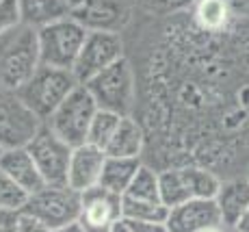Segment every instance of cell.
I'll list each match as a JSON object with an SVG mask.
<instances>
[{
  "instance_id": "obj_27",
  "label": "cell",
  "mask_w": 249,
  "mask_h": 232,
  "mask_svg": "<svg viewBox=\"0 0 249 232\" xmlns=\"http://www.w3.org/2000/svg\"><path fill=\"white\" fill-rule=\"evenodd\" d=\"M18 232H54L48 224H44L41 219L33 215H26V213H20V226H18Z\"/></svg>"
},
{
  "instance_id": "obj_32",
  "label": "cell",
  "mask_w": 249,
  "mask_h": 232,
  "mask_svg": "<svg viewBox=\"0 0 249 232\" xmlns=\"http://www.w3.org/2000/svg\"><path fill=\"white\" fill-rule=\"evenodd\" d=\"M234 230L236 232H249V209L241 215V219L236 221V226H234Z\"/></svg>"
},
{
  "instance_id": "obj_34",
  "label": "cell",
  "mask_w": 249,
  "mask_h": 232,
  "mask_svg": "<svg viewBox=\"0 0 249 232\" xmlns=\"http://www.w3.org/2000/svg\"><path fill=\"white\" fill-rule=\"evenodd\" d=\"M85 2H89V0H70L71 9H74V7H78V4H85Z\"/></svg>"
},
{
  "instance_id": "obj_9",
  "label": "cell",
  "mask_w": 249,
  "mask_h": 232,
  "mask_svg": "<svg viewBox=\"0 0 249 232\" xmlns=\"http://www.w3.org/2000/svg\"><path fill=\"white\" fill-rule=\"evenodd\" d=\"M48 224L52 230L80 217V193L71 187H44L28 197L24 211Z\"/></svg>"
},
{
  "instance_id": "obj_4",
  "label": "cell",
  "mask_w": 249,
  "mask_h": 232,
  "mask_svg": "<svg viewBox=\"0 0 249 232\" xmlns=\"http://www.w3.org/2000/svg\"><path fill=\"white\" fill-rule=\"evenodd\" d=\"M85 87L91 91L98 109L102 111L126 117L135 106V72L126 57L95 74L85 83Z\"/></svg>"
},
{
  "instance_id": "obj_16",
  "label": "cell",
  "mask_w": 249,
  "mask_h": 232,
  "mask_svg": "<svg viewBox=\"0 0 249 232\" xmlns=\"http://www.w3.org/2000/svg\"><path fill=\"white\" fill-rule=\"evenodd\" d=\"M189 16L195 22V26L213 35H223L238 22V18L223 0H197Z\"/></svg>"
},
{
  "instance_id": "obj_1",
  "label": "cell",
  "mask_w": 249,
  "mask_h": 232,
  "mask_svg": "<svg viewBox=\"0 0 249 232\" xmlns=\"http://www.w3.org/2000/svg\"><path fill=\"white\" fill-rule=\"evenodd\" d=\"M41 65L39 28L31 24L0 35V89L18 94Z\"/></svg>"
},
{
  "instance_id": "obj_3",
  "label": "cell",
  "mask_w": 249,
  "mask_h": 232,
  "mask_svg": "<svg viewBox=\"0 0 249 232\" xmlns=\"http://www.w3.org/2000/svg\"><path fill=\"white\" fill-rule=\"evenodd\" d=\"M221 180L214 172L199 165L167 167L160 172V200L174 209L189 200H213L217 197Z\"/></svg>"
},
{
  "instance_id": "obj_13",
  "label": "cell",
  "mask_w": 249,
  "mask_h": 232,
  "mask_svg": "<svg viewBox=\"0 0 249 232\" xmlns=\"http://www.w3.org/2000/svg\"><path fill=\"white\" fill-rule=\"evenodd\" d=\"M214 226H223L217 200H189L169 209L167 228L169 232H202Z\"/></svg>"
},
{
  "instance_id": "obj_28",
  "label": "cell",
  "mask_w": 249,
  "mask_h": 232,
  "mask_svg": "<svg viewBox=\"0 0 249 232\" xmlns=\"http://www.w3.org/2000/svg\"><path fill=\"white\" fill-rule=\"evenodd\" d=\"M20 226V213L0 209V232H18Z\"/></svg>"
},
{
  "instance_id": "obj_7",
  "label": "cell",
  "mask_w": 249,
  "mask_h": 232,
  "mask_svg": "<svg viewBox=\"0 0 249 232\" xmlns=\"http://www.w3.org/2000/svg\"><path fill=\"white\" fill-rule=\"evenodd\" d=\"M41 128L44 119L37 117L20 96L0 89V146L4 150L28 148Z\"/></svg>"
},
{
  "instance_id": "obj_19",
  "label": "cell",
  "mask_w": 249,
  "mask_h": 232,
  "mask_svg": "<svg viewBox=\"0 0 249 232\" xmlns=\"http://www.w3.org/2000/svg\"><path fill=\"white\" fill-rule=\"evenodd\" d=\"M20 7L24 24H31L35 28L65 20L71 13L70 0H20Z\"/></svg>"
},
{
  "instance_id": "obj_21",
  "label": "cell",
  "mask_w": 249,
  "mask_h": 232,
  "mask_svg": "<svg viewBox=\"0 0 249 232\" xmlns=\"http://www.w3.org/2000/svg\"><path fill=\"white\" fill-rule=\"evenodd\" d=\"M124 197L130 200H145V202H162L160 200V172L141 165L137 176L132 178L130 187L126 189Z\"/></svg>"
},
{
  "instance_id": "obj_29",
  "label": "cell",
  "mask_w": 249,
  "mask_h": 232,
  "mask_svg": "<svg viewBox=\"0 0 249 232\" xmlns=\"http://www.w3.org/2000/svg\"><path fill=\"white\" fill-rule=\"evenodd\" d=\"M128 224L132 226L135 232H169L167 224H162V221H132V219H128Z\"/></svg>"
},
{
  "instance_id": "obj_12",
  "label": "cell",
  "mask_w": 249,
  "mask_h": 232,
  "mask_svg": "<svg viewBox=\"0 0 249 232\" xmlns=\"http://www.w3.org/2000/svg\"><path fill=\"white\" fill-rule=\"evenodd\" d=\"M132 0H89L71 9L70 18L87 31L122 33L132 20Z\"/></svg>"
},
{
  "instance_id": "obj_6",
  "label": "cell",
  "mask_w": 249,
  "mask_h": 232,
  "mask_svg": "<svg viewBox=\"0 0 249 232\" xmlns=\"http://www.w3.org/2000/svg\"><path fill=\"white\" fill-rule=\"evenodd\" d=\"M87 28L78 24L74 18L52 22L39 28V52L41 65L74 70L83 43L87 39Z\"/></svg>"
},
{
  "instance_id": "obj_25",
  "label": "cell",
  "mask_w": 249,
  "mask_h": 232,
  "mask_svg": "<svg viewBox=\"0 0 249 232\" xmlns=\"http://www.w3.org/2000/svg\"><path fill=\"white\" fill-rule=\"evenodd\" d=\"M28 197H31V193L24 189V187L18 185L7 172L0 169V209L22 213Z\"/></svg>"
},
{
  "instance_id": "obj_20",
  "label": "cell",
  "mask_w": 249,
  "mask_h": 232,
  "mask_svg": "<svg viewBox=\"0 0 249 232\" xmlns=\"http://www.w3.org/2000/svg\"><path fill=\"white\" fill-rule=\"evenodd\" d=\"M141 161L139 158H115L107 156L102 167V176H100V185L107 187L108 191L124 195L126 189L130 187L132 178L137 176Z\"/></svg>"
},
{
  "instance_id": "obj_23",
  "label": "cell",
  "mask_w": 249,
  "mask_h": 232,
  "mask_svg": "<svg viewBox=\"0 0 249 232\" xmlns=\"http://www.w3.org/2000/svg\"><path fill=\"white\" fill-rule=\"evenodd\" d=\"M119 122H122V115L100 109L98 113H95L93 122H91L87 143H91V146H95L100 150H104L108 146V141L113 139V135H115V130H117Z\"/></svg>"
},
{
  "instance_id": "obj_33",
  "label": "cell",
  "mask_w": 249,
  "mask_h": 232,
  "mask_svg": "<svg viewBox=\"0 0 249 232\" xmlns=\"http://www.w3.org/2000/svg\"><path fill=\"white\" fill-rule=\"evenodd\" d=\"M111 232H135V230H132V226L128 224V219H119L117 224L113 226Z\"/></svg>"
},
{
  "instance_id": "obj_24",
  "label": "cell",
  "mask_w": 249,
  "mask_h": 232,
  "mask_svg": "<svg viewBox=\"0 0 249 232\" xmlns=\"http://www.w3.org/2000/svg\"><path fill=\"white\" fill-rule=\"evenodd\" d=\"M139 11L152 18H174L189 13L197 0H132Z\"/></svg>"
},
{
  "instance_id": "obj_15",
  "label": "cell",
  "mask_w": 249,
  "mask_h": 232,
  "mask_svg": "<svg viewBox=\"0 0 249 232\" xmlns=\"http://www.w3.org/2000/svg\"><path fill=\"white\" fill-rule=\"evenodd\" d=\"M0 169L7 172L20 187H24L28 193H37L44 189L46 182L41 178L39 169L35 165V158L28 152V148H16V150H4L2 158H0Z\"/></svg>"
},
{
  "instance_id": "obj_2",
  "label": "cell",
  "mask_w": 249,
  "mask_h": 232,
  "mask_svg": "<svg viewBox=\"0 0 249 232\" xmlns=\"http://www.w3.org/2000/svg\"><path fill=\"white\" fill-rule=\"evenodd\" d=\"M78 85V78L71 70L39 65V70L33 74V78L18 91V96L26 102V106L37 117L48 122L50 115L63 104V100Z\"/></svg>"
},
{
  "instance_id": "obj_30",
  "label": "cell",
  "mask_w": 249,
  "mask_h": 232,
  "mask_svg": "<svg viewBox=\"0 0 249 232\" xmlns=\"http://www.w3.org/2000/svg\"><path fill=\"white\" fill-rule=\"evenodd\" d=\"M238 20H249V0H223Z\"/></svg>"
},
{
  "instance_id": "obj_5",
  "label": "cell",
  "mask_w": 249,
  "mask_h": 232,
  "mask_svg": "<svg viewBox=\"0 0 249 232\" xmlns=\"http://www.w3.org/2000/svg\"><path fill=\"white\" fill-rule=\"evenodd\" d=\"M93 96L85 85H78L74 91L63 100V104L50 115L48 126L54 135H59L71 148L85 146L89 139V128L98 113Z\"/></svg>"
},
{
  "instance_id": "obj_18",
  "label": "cell",
  "mask_w": 249,
  "mask_h": 232,
  "mask_svg": "<svg viewBox=\"0 0 249 232\" xmlns=\"http://www.w3.org/2000/svg\"><path fill=\"white\" fill-rule=\"evenodd\" d=\"M143 143H145V135H143L141 124L132 119L130 115H126V117H122L104 152H107V156L115 158H139L143 152Z\"/></svg>"
},
{
  "instance_id": "obj_14",
  "label": "cell",
  "mask_w": 249,
  "mask_h": 232,
  "mask_svg": "<svg viewBox=\"0 0 249 232\" xmlns=\"http://www.w3.org/2000/svg\"><path fill=\"white\" fill-rule=\"evenodd\" d=\"M107 161V152L91 143L74 148L70 161V178L68 185L78 193L91 189V187L100 185V176H102V167Z\"/></svg>"
},
{
  "instance_id": "obj_10",
  "label": "cell",
  "mask_w": 249,
  "mask_h": 232,
  "mask_svg": "<svg viewBox=\"0 0 249 232\" xmlns=\"http://www.w3.org/2000/svg\"><path fill=\"white\" fill-rule=\"evenodd\" d=\"M119 59H124V39L119 33L89 31L71 72L76 74L78 83L85 85L108 65L117 63Z\"/></svg>"
},
{
  "instance_id": "obj_35",
  "label": "cell",
  "mask_w": 249,
  "mask_h": 232,
  "mask_svg": "<svg viewBox=\"0 0 249 232\" xmlns=\"http://www.w3.org/2000/svg\"><path fill=\"white\" fill-rule=\"evenodd\" d=\"M202 232H223L221 226H214V228H208V230H202Z\"/></svg>"
},
{
  "instance_id": "obj_8",
  "label": "cell",
  "mask_w": 249,
  "mask_h": 232,
  "mask_svg": "<svg viewBox=\"0 0 249 232\" xmlns=\"http://www.w3.org/2000/svg\"><path fill=\"white\" fill-rule=\"evenodd\" d=\"M28 152L33 154L35 165L48 187H68L70 161L74 148L65 143L59 135L52 133L48 124L28 143Z\"/></svg>"
},
{
  "instance_id": "obj_36",
  "label": "cell",
  "mask_w": 249,
  "mask_h": 232,
  "mask_svg": "<svg viewBox=\"0 0 249 232\" xmlns=\"http://www.w3.org/2000/svg\"><path fill=\"white\" fill-rule=\"evenodd\" d=\"M2 154H4V148H2V146H0V158H2Z\"/></svg>"
},
{
  "instance_id": "obj_17",
  "label": "cell",
  "mask_w": 249,
  "mask_h": 232,
  "mask_svg": "<svg viewBox=\"0 0 249 232\" xmlns=\"http://www.w3.org/2000/svg\"><path fill=\"white\" fill-rule=\"evenodd\" d=\"M217 204L221 211V219L226 226H236L241 215L249 209V178H232L228 182H221L217 193Z\"/></svg>"
},
{
  "instance_id": "obj_11",
  "label": "cell",
  "mask_w": 249,
  "mask_h": 232,
  "mask_svg": "<svg viewBox=\"0 0 249 232\" xmlns=\"http://www.w3.org/2000/svg\"><path fill=\"white\" fill-rule=\"evenodd\" d=\"M124 219V195L95 185L80 193L78 221L87 232H111L113 226Z\"/></svg>"
},
{
  "instance_id": "obj_26",
  "label": "cell",
  "mask_w": 249,
  "mask_h": 232,
  "mask_svg": "<svg viewBox=\"0 0 249 232\" xmlns=\"http://www.w3.org/2000/svg\"><path fill=\"white\" fill-rule=\"evenodd\" d=\"M22 22L24 20H22L20 0H0V35L20 26Z\"/></svg>"
},
{
  "instance_id": "obj_22",
  "label": "cell",
  "mask_w": 249,
  "mask_h": 232,
  "mask_svg": "<svg viewBox=\"0 0 249 232\" xmlns=\"http://www.w3.org/2000/svg\"><path fill=\"white\" fill-rule=\"evenodd\" d=\"M169 206L162 202H145V200H130L124 197V219L132 221H162L167 224Z\"/></svg>"
},
{
  "instance_id": "obj_37",
  "label": "cell",
  "mask_w": 249,
  "mask_h": 232,
  "mask_svg": "<svg viewBox=\"0 0 249 232\" xmlns=\"http://www.w3.org/2000/svg\"><path fill=\"white\" fill-rule=\"evenodd\" d=\"M247 178H249V169H247Z\"/></svg>"
},
{
  "instance_id": "obj_31",
  "label": "cell",
  "mask_w": 249,
  "mask_h": 232,
  "mask_svg": "<svg viewBox=\"0 0 249 232\" xmlns=\"http://www.w3.org/2000/svg\"><path fill=\"white\" fill-rule=\"evenodd\" d=\"M54 232H87V228H85V226L76 219V221H70V224L61 226V228H56Z\"/></svg>"
}]
</instances>
